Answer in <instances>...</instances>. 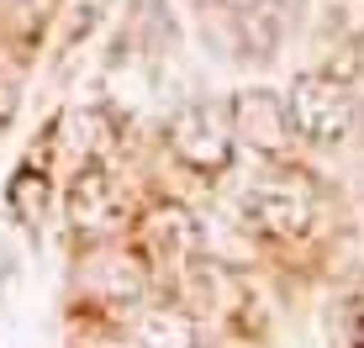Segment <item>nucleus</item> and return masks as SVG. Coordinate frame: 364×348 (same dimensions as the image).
<instances>
[{"mask_svg":"<svg viewBox=\"0 0 364 348\" xmlns=\"http://www.w3.org/2000/svg\"><path fill=\"white\" fill-rule=\"evenodd\" d=\"M11 211H16L27 227H43V211H48V180L37 169H21L11 180Z\"/></svg>","mask_w":364,"mask_h":348,"instance_id":"9d476101","label":"nucleus"},{"mask_svg":"<svg viewBox=\"0 0 364 348\" xmlns=\"http://www.w3.org/2000/svg\"><path fill=\"white\" fill-rule=\"evenodd\" d=\"M106 11H111V0H74V11H69V43H85V37L106 21Z\"/></svg>","mask_w":364,"mask_h":348,"instance_id":"9b49d317","label":"nucleus"},{"mask_svg":"<svg viewBox=\"0 0 364 348\" xmlns=\"http://www.w3.org/2000/svg\"><path fill=\"white\" fill-rule=\"evenodd\" d=\"M58 0H0V37H16V43H37L43 27L53 21Z\"/></svg>","mask_w":364,"mask_h":348,"instance_id":"1a4fd4ad","label":"nucleus"},{"mask_svg":"<svg viewBox=\"0 0 364 348\" xmlns=\"http://www.w3.org/2000/svg\"><path fill=\"white\" fill-rule=\"evenodd\" d=\"M11 106H16V85H11V74L0 69V121L11 116Z\"/></svg>","mask_w":364,"mask_h":348,"instance_id":"f8f14e48","label":"nucleus"},{"mask_svg":"<svg viewBox=\"0 0 364 348\" xmlns=\"http://www.w3.org/2000/svg\"><path fill=\"white\" fill-rule=\"evenodd\" d=\"M200 248V227L185 206H154L143 217V254L148 264H185Z\"/></svg>","mask_w":364,"mask_h":348,"instance_id":"0eeeda50","label":"nucleus"},{"mask_svg":"<svg viewBox=\"0 0 364 348\" xmlns=\"http://www.w3.org/2000/svg\"><path fill=\"white\" fill-rule=\"evenodd\" d=\"M285 116H291V132L311 148H338L354 132L359 106L354 90H348L338 74H296L291 95H285Z\"/></svg>","mask_w":364,"mask_h":348,"instance_id":"7ed1b4c3","label":"nucleus"},{"mask_svg":"<svg viewBox=\"0 0 364 348\" xmlns=\"http://www.w3.org/2000/svg\"><path fill=\"white\" fill-rule=\"evenodd\" d=\"M243 222L259 232L264 243H301L317 222V185L301 169H269L248 185Z\"/></svg>","mask_w":364,"mask_h":348,"instance_id":"f257e3e1","label":"nucleus"},{"mask_svg":"<svg viewBox=\"0 0 364 348\" xmlns=\"http://www.w3.org/2000/svg\"><path fill=\"white\" fill-rule=\"evenodd\" d=\"M132 338L137 348H196V317H185L180 306H148Z\"/></svg>","mask_w":364,"mask_h":348,"instance_id":"6e6552de","label":"nucleus"},{"mask_svg":"<svg viewBox=\"0 0 364 348\" xmlns=\"http://www.w3.org/2000/svg\"><path fill=\"white\" fill-rule=\"evenodd\" d=\"M69 227L80 232L85 243L111 238V227H117V185H111V174L100 164H85L74 174V185H69Z\"/></svg>","mask_w":364,"mask_h":348,"instance_id":"423d86ee","label":"nucleus"},{"mask_svg":"<svg viewBox=\"0 0 364 348\" xmlns=\"http://www.w3.org/2000/svg\"><path fill=\"white\" fill-rule=\"evenodd\" d=\"M228 121H232L237 148H248V153H259V158H280L285 143L296 138L291 116H285V101L269 95V90H237L228 101Z\"/></svg>","mask_w":364,"mask_h":348,"instance_id":"39448f33","label":"nucleus"},{"mask_svg":"<svg viewBox=\"0 0 364 348\" xmlns=\"http://www.w3.org/2000/svg\"><path fill=\"white\" fill-rule=\"evenodd\" d=\"M164 143H169V153L180 158L185 169H196V174H222L232 164V153H237L228 106H217V101L180 106L169 116V127H164Z\"/></svg>","mask_w":364,"mask_h":348,"instance_id":"20e7f679","label":"nucleus"},{"mask_svg":"<svg viewBox=\"0 0 364 348\" xmlns=\"http://www.w3.org/2000/svg\"><path fill=\"white\" fill-rule=\"evenodd\" d=\"M196 6L211 21V32H228V53L254 64L280 53L285 32L301 16V0H196Z\"/></svg>","mask_w":364,"mask_h":348,"instance_id":"f03ea898","label":"nucleus"}]
</instances>
